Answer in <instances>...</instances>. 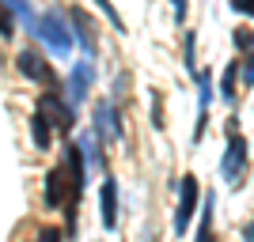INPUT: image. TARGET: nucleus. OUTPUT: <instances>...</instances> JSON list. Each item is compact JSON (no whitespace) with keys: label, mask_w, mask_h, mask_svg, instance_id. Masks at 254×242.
<instances>
[{"label":"nucleus","mask_w":254,"mask_h":242,"mask_svg":"<svg viewBox=\"0 0 254 242\" xmlns=\"http://www.w3.org/2000/svg\"><path fill=\"white\" fill-rule=\"evenodd\" d=\"M31 34H38V38H42L53 53H61V57H68V49H72V31L64 27V19H61L57 8H46L42 15H34Z\"/></svg>","instance_id":"obj_1"},{"label":"nucleus","mask_w":254,"mask_h":242,"mask_svg":"<svg viewBox=\"0 0 254 242\" xmlns=\"http://www.w3.org/2000/svg\"><path fill=\"white\" fill-rule=\"evenodd\" d=\"M179 190H182V200H179V212H175V231L182 235L193 220V208H197V197H201V193H197V178H193V174H186V178L179 182Z\"/></svg>","instance_id":"obj_2"},{"label":"nucleus","mask_w":254,"mask_h":242,"mask_svg":"<svg viewBox=\"0 0 254 242\" xmlns=\"http://www.w3.org/2000/svg\"><path fill=\"white\" fill-rule=\"evenodd\" d=\"M243 170H247V140L232 133L228 137V151H224V178L232 182V186H239Z\"/></svg>","instance_id":"obj_3"},{"label":"nucleus","mask_w":254,"mask_h":242,"mask_svg":"<svg viewBox=\"0 0 254 242\" xmlns=\"http://www.w3.org/2000/svg\"><path fill=\"white\" fill-rule=\"evenodd\" d=\"M15 64H19V72L27 76V80H34V84H53V68L38 49H19Z\"/></svg>","instance_id":"obj_4"},{"label":"nucleus","mask_w":254,"mask_h":242,"mask_svg":"<svg viewBox=\"0 0 254 242\" xmlns=\"http://www.w3.org/2000/svg\"><path fill=\"white\" fill-rule=\"evenodd\" d=\"M91 80H95V64H91V57H84V61H76L72 76H68V102H84L87 87H91Z\"/></svg>","instance_id":"obj_5"},{"label":"nucleus","mask_w":254,"mask_h":242,"mask_svg":"<svg viewBox=\"0 0 254 242\" xmlns=\"http://www.w3.org/2000/svg\"><path fill=\"white\" fill-rule=\"evenodd\" d=\"M99 208H103V227L114 231L118 227V182L114 178H103V186H99Z\"/></svg>","instance_id":"obj_6"},{"label":"nucleus","mask_w":254,"mask_h":242,"mask_svg":"<svg viewBox=\"0 0 254 242\" xmlns=\"http://www.w3.org/2000/svg\"><path fill=\"white\" fill-rule=\"evenodd\" d=\"M64 200H68V174H64V167H53L46 174V204L61 208Z\"/></svg>","instance_id":"obj_7"},{"label":"nucleus","mask_w":254,"mask_h":242,"mask_svg":"<svg viewBox=\"0 0 254 242\" xmlns=\"http://www.w3.org/2000/svg\"><path fill=\"white\" fill-rule=\"evenodd\" d=\"M38 106L53 114V121H50V125H57L61 133H68V129H72L76 114H72V106H64V102H61V95H53V91H50V95H42V102H38Z\"/></svg>","instance_id":"obj_8"},{"label":"nucleus","mask_w":254,"mask_h":242,"mask_svg":"<svg viewBox=\"0 0 254 242\" xmlns=\"http://www.w3.org/2000/svg\"><path fill=\"white\" fill-rule=\"evenodd\" d=\"M95 133L103 140H118L122 137V125H118V114H114V102H103L95 114Z\"/></svg>","instance_id":"obj_9"},{"label":"nucleus","mask_w":254,"mask_h":242,"mask_svg":"<svg viewBox=\"0 0 254 242\" xmlns=\"http://www.w3.org/2000/svg\"><path fill=\"white\" fill-rule=\"evenodd\" d=\"M31 137H34V147H42V151H46V147H50V117H46V110H38V114H34L31 117Z\"/></svg>","instance_id":"obj_10"},{"label":"nucleus","mask_w":254,"mask_h":242,"mask_svg":"<svg viewBox=\"0 0 254 242\" xmlns=\"http://www.w3.org/2000/svg\"><path fill=\"white\" fill-rule=\"evenodd\" d=\"M72 27H76V38H80L87 49H95V27H91V19H87L84 11H72Z\"/></svg>","instance_id":"obj_11"},{"label":"nucleus","mask_w":254,"mask_h":242,"mask_svg":"<svg viewBox=\"0 0 254 242\" xmlns=\"http://www.w3.org/2000/svg\"><path fill=\"white\" fill-rule=\"evenodd\" d=\"M212 204H216V197H205V212H201V223H197V242H212Z\"/></svg>","instance_id":"obj_12"},{"label":"nucleus","mask_w":254,"mask_h":242,"mask_svg":"<svg viewBox=\"0 0 254 242\" xmlns=\"http://www.w3.org/2000/svg\"><path fill=\"white\" fill-rule=\"evenodd\" d=\"M4 8H11L19 19H27V31L34 27V11H31V0H4Z\"/></svg>","instance_id":"obj_13"},{"label":"nucleus","mask_w":254,"mask_h":242,"mask_svg":"<svg viewBox=\"0 0 254 242\" xmlns=\"http://www.w3.org/2000/svg\"><path fill=\"white\" fill-rule=\"evenodd\" d=\"M235 72H239V64H228V68H224V80H220L224 98H235Z\"/></svg>","instance_id":"obj_14"},{"label":"nucleus","mask_w":254,"mask_h":242,"mask_svg":"<svg viewBox=\"0 0 254 242\" xmlns=\"http://www.w3.org/2000/svg\"><path fill=\"white\" fill-rule=\"evenodd\" d=\"M95 4H99V11H103L106 19H110V23H114V27H118V34L126 31V23H122V15H118V11H114V4H110V0H95Z\"/></svg>","instance_id":"obj_15"},{"label":"nucleus","mask_w":254,"mask_h":242,"mask_svg":"<svg viewBox=\"0 0 254 242\" xmlns=\"http://www.w3.org/2000/svg\"><path fill=\"white\" fill-rule=\"evenodd\" d=\"M15 34V23H11V15H8V8L0 4V38H11Z\"/></svg>","instance_id":"obj_16"},{"label":"nucleus","mask_w":254,"mask_h":242,"mask_svg":"<svg viewBox=\"0 0 254 242\" xmlns=\"http://www.w3.org/2000/svg\"><path fill=\"white\" fill-rule=\"evenodd\" d=\"M152 125L163 129V102H159V95H152Z\"/></svg>","instance_id":"obj_17"},{"label":"nucleus","mask_w":254,"mask_h":242,"mask_svg":"<svg viewBox=\"0 0 254 242\" xmlns=\"http://www.w3.org/2000/svg\"><path fill=\"white\" fill-rule=\"evenodd\" d=\"M235 46H243V53L251 57V31H247V27H243V31H235Z\"/></svg>","instance_id":"obj_18"},{"label":"nucleus","mask_w":254,"mask_h":242,"mask_svg":"<svg viewBox=\"0 0 254 242\" xmlns=\"http://www.w3.org/2000/svg\"><path fill=\"white\" fill-rule=\"evenodd\" d=\"M186 68L197 72V61H193V34H186Z\"/></svg>","instance_id":"obj_19"},{"label":"nucleus","mask_w":254,"mask_h":242,"mask_svg":"<svg viewBox=\"0 0 254 242\" xmlns=\"http://www.w3.org/2000/svg\"><path fill=\"white\" fill-rule=\"evenodd\" d=\"M38 242H61V231H53V227H46V231L38 235Z\"/></svg>","instance_id":"obj_20"},{"label":"nucleus","mask_w":254,"mask_h":242,"mask_svg":"<svg viewBox=\"0 0 254 242\" xmlns=\"http://www.w3.org/2000/svg\"><path fill=\"white\" fill-rule=\"evenodd\" d=\"M171 4H175V19H186V0H171Z\"/></svg>","instance_id":"obj_21"},{"label":"nucleus","mask_w":254,"mask_h":242,"mask_svg":"<svg viewBox=\"0 0 254 242\" xmlns=\"http://www.w3.org/2000/svg\"><path fill=\"white\" fill-rule=\"evenodd\" d=\"M235 11H243V15H251V0H232Z\"/></svg>","instance_id":"obj_22"}]
</instances>
